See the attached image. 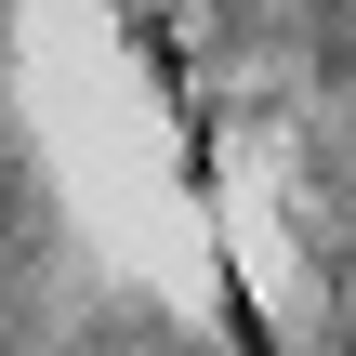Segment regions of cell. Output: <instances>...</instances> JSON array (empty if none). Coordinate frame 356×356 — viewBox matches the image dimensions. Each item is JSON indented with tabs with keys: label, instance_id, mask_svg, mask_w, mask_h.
I'll use <instances>...</instances> for the list:
<instances>
[]
</instances>
